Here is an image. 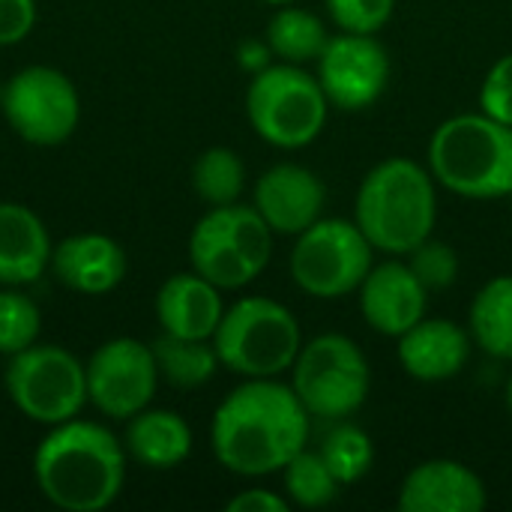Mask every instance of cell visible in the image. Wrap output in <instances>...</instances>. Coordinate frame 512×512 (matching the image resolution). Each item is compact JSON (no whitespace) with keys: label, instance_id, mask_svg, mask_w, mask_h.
<instances>
[{"label":"cell","instance_id":"cell-15","mask_svg":"<svg viewBox=\"0 0 512 512\" xmlns=\"http://www.w3.org/2000/svg\"><path fill=\"white\" fill-rule=\"evenodd\" d=\"M48 270L63 288L84 297H102L126 279L129 261L114 237L99 231H81L54 243Z\"/></svg>","mask_w":512,"mask_h":512},{"label":"cell","instance_id":"cell-21","mask_svg":"<svg viewBox=\"0 0 512 512\" xmlns=\"http://www.w3.org/2000/svg\"><path fill=\"white\" fill-rule=\"evenodd\" d=\"M189 264L198 276H204L222 291H240L261 276V270L207 213L189 234Z\"/></svg>","mask_w":512,"mask_h":512},{"label":"cell","instance_id":"cell-8","mask_svg":"<svg viewBox=\"0 0 512 512\" xmlns=\"http://www.w3.org/2000/svg\"><path fill=\"white\" fill-rule=\"evenodd\" d=\"M291 387L309 417L345 420L363 408L372 387V369L354 339L321 333L303 342L291 366Z\"/></svg>","mask_w":512,"mask_h":512},{"label":"cell","instance_id":"cell-20","mask_svg":"<svg viewBox=\"0 0 512 512\" xmlns=\"http://www.w3.org/2000/svg\"><path fill=\"white\" fill-rule=\"evenodd\" d=\"M123 447L126 456L147 471H174L192 456L195 435L183 414L168 408H144L126 420Z\"/></svg>","mask_w":512,"mask_h":512},{"label":"cell","instance_id":"cell-11","mask_svg":"<svg viewBox=\"0 0 512 512\" xmlns=\"http://www.w3.org/2000/svg\"><path fill=\"white\" fill-rule=\"evenodd\" d=\"M87 405L105 420L126 423L153 405L162 384L153 348L132 336H114L102 342L87 360Z\"/></svg>","mask_w":512,"mask_h":512},{"label":"cell","instance_id":"cell-18","mask_svg":"<svg viewBox=\"0 0 512 512\" xmlns=\"http://www.w3.org/2000/svg\"><path fill=\"white\" fill-rule=\"evenodd\" d=\"M153 312H156L159 333H171L183 339H213L225 315L222 288H216L195 270L174 273L159 285Z\"/></svg>","mask_w":512,"mask_h":512},{"label":"cell","instance_id":"cell-17","mask_svg":"<svg viewBox=\"0 0 512 512\" xmlns=\"http://www.w3.org/2000/svg\"><path fill=\"white\" fill-rule=\"evenodd\" d=\"M471 333L450 318H423L399 336L396 354L414 381L438 384L456 378L471 360Z\"/></svg>","mask_w":512,"mask_h":512},{"label":"cell","instance_id":"cell-28","mask_svg":"<svg viewBox=\"0 0 512 512\" xmlns=\"http://www.w3.org/2000/svg\"><path fill=\"white\" fill-rule=\"evenodd\" d=\"M318 453L333 471V477L339 480V486L360 483L372 471V462H375L372 438L354 423H339L336 429H330Z\"/></svg>","mask_w":512,"mask_h":512},{"label":"cell","instance_id":"cell-3","mask_svg":"<svg viewBox=\"0 0 512 512\" xmlns=\"http://www.w3.org/2000/svg\"><path fill=\"white\" fill-rule=\"evenodd\" d=\"M354 222L375 252L408 255L438 222V183L414 159L393 156L378 162L354 198Z\"/></svg>","mask_w":512,"mask_h":512},{"label":"cell","instance_id":"cell-5","mask_svg":"<svg viewBox=\"0 0 512 512\" xmlns=\"http://www.w3.org/2000/svg\"><path fill=\"white\" fill-rule=\"evenodd\" d=\"M213 345L222 369L240 378H279L291 372L303 348V330L279 300L240 297L225 309Z\"/></svg>","mask_w":512,"mask_h":512},{"label":"cell","instance_id":"cell-13","mask_svg":"<svg viewBox=\"0 0 512 512\" xmlns=\"http://www.w3.org/2000/svg\"><path fill=\"white\" fill-rule=\"evenodd\" d=\"M327 189L321 177L297 162L267 168L252 189V207L264 216L273 234L297 237L324 216Z\"/></svg>","mask_w":512,"mask_h":512},{"label":"cell","instance_id":"cell-37","mask_svg":"<svg viewBox=\"0 0 512 512\" xmlns=\"http://www.w3.org/2000/svg\"><path fill=\"white\" fill-rule=\"evenodd\" d=\"M507 408H510V414H512V375H510V381H507Z\"/></svg>","mask_w":512,"mask_h":512},{"label":"cell","instance_id":"cell-38","mask_svg":"<svg viewBox=\"0 0 512 512\" xmlns=\"http://www.w3.org/2000/svg\"><path fill=\"white\" fill-rule=\"evenodd\" d=\"M0 99H3V84H0Z\"/></svg>","mask_w":512,"mask_h":512},{"label":"cell","instance_id":"cell-26","mask_svg":"<svg viewBox=\"0 0 512 512\" xmlns=\"http://www.w3.org/2000/svg\"><path fill=\"white\" fill-rule=\"evenodd\" d=\"M282 480H285V498L291 501V507H303V510H321L333 504L342 489L333 471L327 468V462L321 459V453H312L309 447L300 450L282 468Z\"/></svg>","mask_w":512,"mask_h":512},{"label":"cell","instance_id":"cell-33","mask_svg":"<svg viewBox=\"0 0 512 512\" xmlns=\"http://www.w3.org/2000/svg\"><path fill=\"white\" fill-rule=\"evenodd\" d=\"M36 0H0V48L24 42L36 27Z\"/></svg>","mask_w":512,"mask_h":512},{"label":"cell","instance_id":"cell-31","mask_svg":"<svg viewBox=\"0 0 512 512\" xmlns=\"http://www.w3.org/2000/svg\"><path fill=\"white\" fill-rule=\"evenodd\" d=\"M330 18L345 33H369L384 30L396 12V0H324Z\"/></svg>","mask_w":512,"mask_h":512},{"label":"cell","instance_id":"cell-34","mask_svg":"<svg viewBox=\"0 0 512 512\" xmlns=\"http://www.w3.org/2000/svg\"><path fill=\"white\" fill-rule=\"evenodd\" d=\"M228 512H288L291 510V501L270 492V489H243L237 492L228 504Z\"/></svg>","mask_w":512,"mask_h":512},{"label":"cell","instance_id":"cell-1","mask_svg":"<svg viewBox=\"0 0 512 512\" xmlns=\"http://www.w3.org/2000/svg\"><path fill=\"white\" fill-rule=\"evenodd\" d=\"M309 411L291 384L246 378L213 411L210 450L237 477H270L309 444Z\"/></svg>","mask_w":512,"mask_h":512},{"label":"cell","instance_id":"cell-4","mask_svg":"<svg viewBox=\"0 0 512 512\" xmlns=\"http://www.w3.org/2000/svg\"><path fill=\"white\" fill-rule=\"evenodd\" d=\"M426 153L435 183L459 198L495 201L512 195V126L483 111L444 120Z\"/></svg>","mask_w":512,"mask_h":512},{"label":"cell","instance_id":"cell-16","mask_svg":"<svg viewBox=\"0 0 512 512\" xmlns=\"http://www.w3.org/2000/svg\"><path fill=\"white\" fill-rule=\"evenodd\" d=\"M402 512H480L489 504L477 471L456 459H429L408 471L399 489Z\"/></svg>","mask_w":512,"mask_h":512},{"label":"cell","instance_id":"cell-36","mask_svg":"<svg viewBox=\"0 0 512 512\" xmlns=\"http://www.w3.org/2000/svg\"><path fill=\"white\" fill-rule=\"evenodd\" d=\"M261 3H267V6H288V3H297V0H261Z\"/></svg>","mask_w":512,"mask_h":512},{"label":"cell","instance_id":"cell-22","mask_svg":"<svg viewBox=\"0 0 512 512\" xmlns=\"http://www.w3.org/2000/svg\"><path fill=\"white\" fill-rule=\"evenodd\" d=\"M153 360L159 378L174 390H198L213 381L222 369L213 339H183L171 333H159L153 342Z\"/></svg>","mask_w":512,"mask_h":512},{"label":"cell","instance_id":"cell-32","mask_svg":"<svg viewBox=\"0 0 512 512\" xmlns=\"http://www.w3.org/2000/svg\"><path fill=\"white\" fill-rule=\"evenodd\" d=\"M480 111L512 126V51L489 66L480 84Z\"/></svg>","mask_w":512,"mask_h":512},{"label":"cell","instance_id":"cell-7","mask_svg":"<svg viewBox=\"0 0 512 512\" xmlns=\"http://www.w3.org/2000/svg\"><path fill=\"white\" fill-rule=\"evenodd\" d=\"M3 390L12 408L36 426H57L87 408L84 360L54 342H36L6 357Z\"/></svg>","mask_w":512,"mask_h":512},{"label":"cell","instance_id":"cell-14","mask_svg":"<svg viewBox=\"0 0 512 512\" xmlns=\"http://www.w3.org/2000/svg\"><path fill=\"white\" fill-rule=\"evenodd\" d=\"M357 300L363 321L375 333L399 339L405 330L426 318L429 291L420 285L405 261H384L372 264L357 288Z\"/></svg>","mask_w":512,"mask_h":512},{"label":"cell","instance_id":"cell-2","mask_svg":"<svg viewBox=\"0 0 512 512\" xmlns=\"http://www.w3.org/2000/svg\"><path fill=\"white\" fill-rule=\"evenodd\" d=\"M126 447L105 423L72 417L45 432L33 450V483L63 512L108 510L126 483Z\"/></svg>","mask_w":512,"mask_h":512},{"label":"cell","instance_id":"cell-30","mask_svg":"<svg viewBox=\"0 0 512 512\" xmlns=\"http://www.w3.org/2000/svg\"><path fill=\"white\" fill-rule=\"evenodd\" d=\"M411 273L420 279V285L432 294V291H447L456 279H459V255L450 243L444 240H432L426 237L417 249L408 252Z\"/></svg>","mask_w":512,"mask_h":512},{"label":"cell","instance_id":"cell-6","mask_svg":"<svg viewBox=\"0 0 512 512\" xmlns=\"http://www.w3.org/2000/svg\"><path fill=\"white\" fill-rule=\"evenodd\" d=\"M330 99L318 75L297 63H270L252 75L246 90V117L255 135L279 150L309 147L327 126Z\"/></svg>","mask_w":512,"mask_h":512},{"label":"cell","instance_id":"cell-29","mask_svg":"<svg viewBox=\"0 0 512 512\" xmlns=\"http://www.w3.org/2000/svg\"><path fill=\"white\" fill-rule=\"evenodd\" d=\"M42 336V309L24 288L0 285V357L21 354Z\"/></svg>","mask_w":512,"mask_h":512},{"label":"cell","instance_id":"cell-10","mask_svg":"<svg viewBox=\"0 0 512 512\" xmlns=\"http://www.w3.org/2000/svg\"><path fill=\"white\" fill-rule=\"evenodd\" d=\"M372 243L351 219H318L291 249L288 267L294 285L318 300H339L354 294L372 270Z\"/></svg>","mask_w":512,"mask_h":512},{"label":"cell","instance_id":"cell-25","mask_svg":"<svg viewBox=\"0 0 512 512\" xmlns=\"http://www.w3.org/2000/svg\"><path fill=\"white\" fill-rule=\"evenodd\" d=\"M192 189L207 207L240 201L246 189V165L231 147H207L192 165Z\"/></svg>","mask_w":512,"mask_h":512},{"label":"cell","instance_id":"cell-35","mask_svg":"<svg viewBox=\"0 0 512 512\" xmlns=\"http://www.w3.org/2000/svg\"><path fill=\"white\" fill-rule=\"evenodd\" d=\"M237 63H240V69L249 72V75H258L261 69H267V66L273 63V51H270L267 39H264V42H261V39H246V42H240V48H237Z\"/></svg>","mask_w":512,"mask_h":512},{"label":"cell","instance_id":"cell-23","mask_svg":"<svg viewBox=\"0 0 512 512\" xmlns=\"http://www.w3.org/2000/svg\"><path fill=\"white\" fill-rule=\"evenodd\" d=\"M468 333L480 351L512 363V276H495L474 294Z\"/></svg>","mask_w":512,"mask_h":512},{"label":"cell","instance_id":"cell-12","mask_svg":"<svg viewBox=\"0 0 512 512\" xmlns=\"http://www.w3.org/2000/svg\"><path fill=\"white\" fill-rule=\"evenodd\" d=\"M318 81L339 111H366L375 105L390 81V54L369 33H336L321 51Z\"/></svg>","mask_w":512,"mask_h":512},{"label":"cell","instance_id":"cell-27","mask_svg":"<svg viewBox=\"0 0 512 512\" xmlns=\"http://www.w3.org/2000/svg\"><path fill=\"white\" fill-rule=\"evenodd\" d=\"M207 216L240 246V252L264 273L270 258H273V228L264 222V216L252 204H225V207H210Z\"/></svg>","mask_w":512,"mask_h":512},{"label":"cell","instance_id":"cell-9","mask_svg":"<svg viewBox=\"0 0 512 512\" xmlns=\"http://www.w3.org/2000/svg\"><path fill=\"white\" fill-rule=\"evenodd\" d=\"M0 114L21 141L57 147L69 141L81 123V96L63 69L33 63L3 81Z\"/></svg>","mask_w":512,"mask_h":512},{"label":"cell","instance_id":"cell-24","mask_svg":"<svg viewBox=\"0 0 512 512\" xmlns=\"http://www.w3.org/2000/svg\"><path fill=\"white\" fill-rule=\"evenodd\" d=\"M267 45L273 51V57H279L282 63H312L321 57V51L330 42V33L321 21V15L300 9L297 3L279 6L273 12V18L267 21Z\"/></svg>","mask_w":512,"mask_h":512},{"label":"cell","instance_id":"cell-19","mask_svg":"<svg viewBox=\"0 0 512 512\" xmlns=\"http://www.w3.org/2000/svg\"><path fill=\"white\" fill-rule=\"evenodd\" d=\"M51 234L36 210L18 201H0V285L27 288L51 264Z\"/></svg>","mask_w":512,"mask_h":512}]
</instances>
